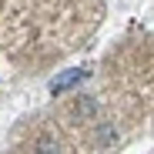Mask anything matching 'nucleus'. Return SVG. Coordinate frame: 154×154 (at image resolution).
<instances>
[{
    "label": "nucleus",
    "instance_id": "nucleus-2",
    "mask_svg": "<svg viewBox=\"0 0 154 154\" xmlns=\"http://www.w3.org/2000/svg\"><path fill=\"white\" fill-rule=\"evenodd\" d=\"M37 151H40V154H60V147H54V144H50L47 137H44V141L37 144Z\"/></svg>",
    "mask_w": 154,
    "mask_h": 154
},
{
    "label": "nucleus",
    "instance_id": "nucleus-1",
    "mask_svg": "<svg viewBox=\"0 0 154 154\" xmlns=\"http://www.w3.org/2000/svg\"><path fill=\"white\" fill-rule=\"evenodd\" d=\"M84 77H87V70H84V67H70V70H64V74H57V77H54L50 91H54V94H60V91L74 87L77 81H84Z\"/></svg>",
    "mask_w": 154,
    "mask_h": 154
}]
</instances>
